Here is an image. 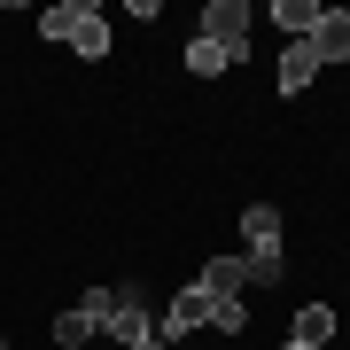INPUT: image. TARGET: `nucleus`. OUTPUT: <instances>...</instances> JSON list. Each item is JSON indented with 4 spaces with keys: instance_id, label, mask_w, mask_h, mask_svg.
Wrapping results in <instances>:
<instances>
[{
    "instance_id": "obj_13",
    "label": "nucleus",
    "mask_w": 350,
    "mask_h": 350,
    "mask_svg": "<svg viewBox=\"0 0 350 350\" xmlns=\"http://www.w3.org/2000/svg\"><path fill=\"white\" fill-rule=\"evenodd\" d=\"M55 342H63V350L94 342V319H86V312H63V319H55Z\"/></svg>"
},
{
    "instance_id": "obj_7",
    "label": "nucleus",
    "mask_w": 350,
    "mask_h": 350,
    "mask_svg": "<svg viewBox=\"0 0 350 350\" xmlns=\"http://www.w3.org/2000/svg\"><path fill=\"white\" fill-rule=\"evenodd\" d=\"M241 280H250V257H211V265H202V273H195V288H202V296H234V288Z\"/></svg>"
},
{
    "instance_id": "obj_8",
    "label": "nucleus",
    "mask_w": 350,
    "mask_h": 350,
    "mask_svg": "<svg viewBox=\"0 0 350 350\" xmlns=\"http://www.w3.org/2000/svg\"><path fill=\"white\" fill-rule=\"evenodd\" d=\"M273 24H280L288 39H312V31H319V8H312V0H273Z\"/></svg>"
},
{
    "instance_id": "obj_10",
    "label": "nucleus",
    "mask_w": 350,
    "mask_h": 350,
    "mask_svg": "<svg viewBox=\"0 0 350 350\" xmlns=\"http://www.w3.org/2000/svg\"><path fill=\"white\" fill-rule=\"evenodd\" d=\"M187 70H195V78H218V70H234V63H226V47H211V39L195 31V39H187Z\"/></svg>"
},
{
    "instance_id": "obj_15",
    "label": "nucleus",
    "mask_w": 350,
    "mask_h": 350,
    "mask_svg": "<svg viewBox=\"0 0 350 350\" xmlns=\"http://www.w3.org/2000/svg\"><path fill=\"white\" fill-rule=\"evenodd\" d=\"M140 350H172V342H163V335H148V342H140Z\"/></svg>"
},
{
    "instance_id": "obj_11",
    "label": "nucleus",
    "mask_w": 350,
    "mask_h": 350,
    "mask_svg": "<svg viewBox=\"0 0 350 350\" xmlns=\"http://www.w3.org/2000/svg\"><path fill=\"white\" fill-rule=\"evenodd\" d=\"M241 226H250V241H280V211H273V202H250Z\"/></svg>"
},
{
    "instance_id": "obj_3",
    "label": "nucleus",
    "mask_w": 350,
    "mask_h": 350,
    "mask_svg": "<svg viewBox=\"0 0 350 350\" xmlns=\"http://www.w3.org/2000/svg\"><path fill=\"white\" fill-rule=\"evenodd\" d=\"M63 24H70V47L86 55V63H101V55H109V24H101L94 0H63Z\"/></svg>"
},
{
    "instance_id": "obj_16",
    "label": "nucleus",
    "mask_w": 350,
    "mask_h": 350,
    "mask_svg": "<svg viewBox=\"0 0 350 350\" xmlns=\"http://www.w3.org/2000/svg\"><path fill=\"white\" fill-rule=\"evenodd\" d=\"M280 350H312V342H296V335H288V342H280Z\"/></svg>"
},
{
    "instance_id": "obj_14",
    "label": "nucleus",
    "mask_w": 350,
    "mask_h": 350,
    "mask_svg": "<svg viewBox=\"0 0 350 350\" xmlns=\"http://www.w3.org/2000/svg\"><path fill=\"white\" fill-rule=\"evenodd\" d=\"M109 304H117V288H86V304H78V312L94 319V335H101V319H109Z\"/></svg>"
},
{
    "instance_id": "obj_6",
    "label": "nucleus",
    "mask_w": 350,
    "mask_h": 350,
    "mask_svg": "<svg viewBox=\"0 0 350 350\" xmlns=\"http://www.w3.org/2000/svg\"><path fill=\"white\" fill-rule=\"evenodd\" d=\"M319 78V55H312V39H288L280 47V94H304Z\"/></svg>"
},
{
    "instance_id": "obj_1",
    "label": "nucleus",
    "mask_w": 350,
    "mask_h": 350,
    "mask_svg": "<svg viewBox=\"0 0 350 350\" xmlns=\"http://www.w3.org/2000/svg\"><path fill=\"white\" fill-rule=\"evenodd\" d=\"M250 31H257V16L241 8V0H211V8H202V39L226 47V63H250Z\"/></svg>"
},
{
    "instance_id": "obj_17",
    "label": "nucleus",
    "mask_w": 350,
    "mask_h": 350,
    "mask_svg": "<svg viewBox=\"0 0 350 350\" xmlns=\"http://www.w3.org/2000/svg\"><path fill=\"white\" fill-rule=\"evenodd\" d=\"M0 350H8V342H0Z\"/></svg>"
},
{
    "instance_id": "obj_2",
    "label": "nucleus",
    "mask_w": 350,
    "mask_h": 350,
    "mask_svg": "<svg viewBox=\"0 0 350 350\" xmlns=\"http://www.w3.org/2000/svg\"><path fill=\"white\" fill-rule=\"evenodd\" d=\"M101 335H117L125 350H140V342L156 335V319H148V304H140L133 288H117V304H109V319H101Z\"/></svg>"
},
{
    "instance_id": "obj_4",
    "label": "nucleus",
    "mask_w": 350,
    "mask_h": 350,
    "mask_svg": "<svg viewBox=\"0 0 350 350\" xmlns=\"http://www.w3.org/2000/svg\"><path fill=\"white\" fill-rule=\"evenodd\" d=\"M211 312H218V296H202V288H179L156 335H163V342H179V335H195V327H211Z\"/></svg>"
},
{
    "instance_id": "obj_9",
    "label": "nucleus",
    "mask_w": 350,
    "mask_h": 350,
    "mask_svg": "<svg viewBox=\"0 0 350 350\" xmlns=\"http://www.w3.org/2000/svg\"><path fill=\"white\" fill-rule=\"evenodd\" d=\"M327 335H335V304H304V312H296V342H327Z\"/></svg>"
},
{
    "instance_id": "obj_5",
    "label": "nucleus",
    "mask_w": 350,
    "mask_h": 350,
    "mask_svg": "<svg viewBox=\"0 0 350 350\" xmlns=\"http://www.w3.org/2000/svg\"><path fill=\"white\" fill-rule=\"evenodd\" d=\"M312 55H319V63H350V16H342V8H319Z\"/></svg>"
},
{
    "instance_id": "obj_12",
    "label": "nucleus",
    "mask_w": 350,
    "mask_h": 350,
    "mask_svg": "<svg viewBox=\"0 0 350 350\" xmlns=\"http://www.w3.org/2000/svg\"><path fill=\"white\" fill-rule=\"evenodd\" d=\"M250 280H280V241H250Z\"/></svg>"
}]
</instances>
